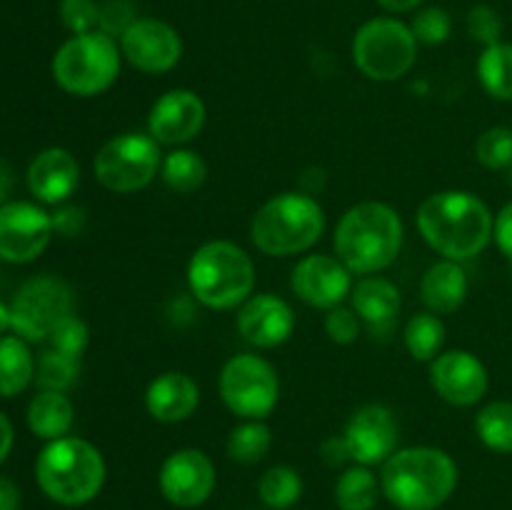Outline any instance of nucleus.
Instances as JSON below:
<instances>
[{"label": "nucleus", "mask_w": 512, "mask_h": 510, "mask_svg": "<svg viewBox=\"0 0 512 510\" xmlns=\"http://www.w3.org/2000/svg\"><path fill=\"white\" fill-rule=\"evenodd\" d=\"M493 238L495 243H498L500 253H503L512 263V200L503 210H500L498 218H495Z\"/></svg>", "instance_id": "obj_42"}, {"label": "nucleus", "mask_w": 512, "mask_h": 510, "mask_svg": "<svg viewBox=\"0 0 512 510\" xmlns=\"http://www.w3.org/2000/svg\"><path fill=\"white\" fill-rule=\"evenodd\" d=\"M430 385L445 403L468 408L488 393V370L470 350H445L430 360Z\"/></svg>", "instance_id": "obj_17"}, {"label": "nucleus", "mask_w": 512, "mask_h": 510, "mask_svg": "<svg viewBox=\"0 0 512 510\" xmlns=\"http://www.w3.org/2000/svg\"><path fill=\"white\" fill-rule=\"evenodd\" d=\"M10 190H13V170H10V165L0 158V205L8 203Z\"/></svg>", "instance_id": "obj_47"}, {"label": "nucleus", "mask_w": 512, "mask_h": 510, "mask_svg": "<svg viewBox=\"0 0 512 510\" xmlns=\"http://www.w3.org/2000/svg\"><path fill=\"white\" fill-rule=\"evenodd\" d=\"M350 303H353V310L358 313V318L365 320L370 328L388 330L400 310V290L388 278L368 275L358 285H353V290H350Z\"/></svg>", "instance_id": "obj_23"}, {"label": "nucleus", "mask_w": 512, "mask_h": 510, "mask_svg": "<svg viewBox=\"0 0 512 510\" xmlns=\"http://www.w3.org/2000/svg\"><path fill=\"white\" fill-rule=\"evenodd\" d=\"M13 440H15L13 423H10L8 415L0 410V463H3V460L10 455V450H13Z\"/></svg>", "instance_id": "obj_45"}, {"label": "nucleus", "mask_w": 512, "mask_h": 510, "mask_svg": "<svg viewBox=\"0 0 512 510\" xmlns=\"http://www.w3.org/2000/svg\"><path fill=\"white\" fill-rule=\"evenodd\" d=\"M238 333L255 348H278L295 330V313L273 293L250 295L238 310Z\"/></svg>", "instance_id": "obj_19"}, {"label": "nucleus", "mask_w": 512, "mask_h": 510, "mask_svg": "<svg viewBox=\"0 0 512 510\" xmlns=\"http://www.w3.org/2000/svg\"><path fill=\"white\" fill-rule=\"evenodd\" d=\"M120 53L140 73L163 75L183 58V38L165 20L138 18L120 38Z\"/></svg>", "instance_id": "obj_13"}, {"label": "nucleus", "mask_w": 512, "mask_h": 510, "mask_svg": "<svg viewBox=\"0 0 512 510\" xmlns=\"http://www.w3.org/2000/svg\"><path fill=\"white\" fill-rule=\"evenodd\" d=\"M120 58V45L100 30L73 35L55 50L53 78L65 93L93 98L118 80Z\"/></svg>", "instance_id": "obj_7"}, {"label": "nucleus", "mask_w": 512, "mask_h": 510, "mask_svg": "<svg viewBox=\"0 0 512 510\" xmlns=\"http://www.w3.org/2000/svg\"><path fill=\"white\" fill-rule=\"evenodd\" d=\"M458 488V465L445 450L418 445L383 463L380 490L400 510H435Z\"/></svg>", "instance_id": "obj_2"}, {"label": "nucleus", "mask_w": 512, "mask_h": 510, "mask_svg": "<svg viewBox=\"0 0 512 510\" xmlns=\"http://www.w3.org/2000/svg\"><path fill=\"white\" fill-rule=\"evenodd\" d=\"M225 408L243 420H263L275 410L280 380L273 365L255 353L233 355L218 375Z\"/></svg>", "instance_id": "obj_10"}, {"label": "nucleus", "mask_w": 512, "mask_h": 510, "mask_svg": "<svg viewBox=\"0 0 512 510\" xmlns=\"http://www.w3.org/2000/svg\"><path fill=\"white\" fill-rule=\"evenodd\" d=\"M10 328V308L5 303H0V335Z\"/></svg>", "instance_id": "obj_48"}, {"label": "nucleus", "mask_w": 512, "mask_h": 510, "mask_svg": "<svg viewBox=\"0 0 512 510\" xmlns=\"http://www.w3.org/2000/svg\"><path fill=\"white\" fill-rule=\"evenodd\" d=\"M205 103L188 88L160 95L148 113V135L160 145H183L198 138L205 125Z\"/></svg>", "instance_id": "obj_18"}, {"label": "nucleus", "mask_w": 512, "mask_h": 510, "mask_svg": "<svg viewBox=\"0 0 512 510\" xmlns=\"http://www.w3.org/2000/svg\"><path fill=\"white\" fill-rule=\"evenodd\" d=\"M103 453L83 438L48 440L35 460V480L53 503L85 505L105 485Z\"/></svg>", "instance_id": "obj_4"}, {"label": "nucleus", "mask_w": 512, "mask_h": 510, "mask_svg": "<svg viewBox=\"0 0 512 510\" xmlns=\"http://www.w3.org/2000/svg\"><path fill=\"white\" fill-rule=\"evenodd\" d=\"M20 508V488L10 478L0 475V510Z\"/></svg>", "instance_id": "obj_44"}, {"label": "nucleus", "mask_w": 512, "mask_h": 510, "mask_svg": "<svg viewBox=\"0 0 512 510\" xmlns=\"http://www.w3.org/2000/svg\"><path fill=\"white\" fill-rule=\"evenodd\" d=\"M25 420H28V428L33 435H38L43 440H58L65 438L70 433V428H73L75 410L65 393H58V390H40L28 403Z\"/></svg>", "instance_id": "obj_24"}, {"label": "nucleus", "mask_w": 512, "mask_h": 510, "mask_svg": "<svg viewBox=\"0 0 512 510\" xmlns=\"http://www.w3.org/2000/svg\"><path fill=\"white\" fill-rule=\"evenodd\" d=\"M350 270L333 255H305L290 273V288L310 308H338L353 290Z\"/></svg>", "instance_id": "obj_16"}, {"label": "nucleus", "mask_w": 512, "mask_h": 510, "mask_svg": "<svg viewBox=\"0 0 512 510\" xmlns=\"http://www.w3.org/2000/svg\"><path fill=\"white\" fill-rule=\"evenodd\" d=\"M350 458L358 465L385 463L398 450L400 428L393 410L383 403H370L350 415L343 433Z\"/></svg>", "instance_id": "obj_15"}, {"label": "nucleus", "mask_w": 512, "mask_h": 510, "mask_svg": "<svg viewBox=\"0 0 512 510\" xmlns=\"http://www.w3.org/2000/svg\"><path fill=\"white\" fill-rule=\"evenodd\" d=\"M53 238V220L35 203L8 200L0 205V260L33 263Z\"/></svg>", "instance_id": "obj_12"}, {"label": "nucleus", "mask_w": 512, "mask_h": 510, "mask_svg": "<svg viewBox=\"0 0 512 510\" xmlns=\"http://www.w3.org/2000/svg\"><path fill=\"white\" fill-rule=\"evenodd\" d=\"M465 28H468L470 38L483 43L485 48L493 43H500V33H503V20L495 13L490 5H475L470 8L468 18H465Z\"/></svg>", "instance_id": "obj_39"}, {"label": "nucleus", "mask_w": 512, "mask_h": 510, "mask_svg": "<svg viewBox=\"0 0 512 510\" xmlns=\"http://www.w3.org/2000/svg\"><path fill=\"white\" fill-rule=\"evenodd\" d=\"M160 178H163V183L173 193L190 195L198 188H203L205 178H208V165H205V160L195 150L178 148L163 158Z\"/></svg>", "instance_id": "obj_26"}, {"label": "nucleus", "mask_w": 512, "mask_h": 510, "mask_svg": "<svg viewBox=\"0 0 512 510\" xmlns=\"http://www.w3.org/2000/svg\"><path fill=\"white\" fill-rule=\"evenodd\" d=\"M475 155L480 163L490 170H505L512 165V130L510 128H488L475 143Z\"/></svg>", "instance_id": "obj_34"}, {"label": "nucleus", "mask_w": 512, "mask_h": 510, "mask_svg": "<svg viewBox=\"0 0 512 510\" xmlns=\"http://www.w3.org/2000/svg\"><path fill=\"white\" fill-rule=\"evenodd\" d=\"M415 40L423 45H440L450 38L453 33V20H450L448 10L438 8V5H430V8H420L413 15V23H410Z\"/></svg>", "instance_id": "obj_35"}, {"label": "nucleus", "mask_w": 512, "mask_h": 510, "mask_svg": "<svg viewBox=\"0 0 512 510\" xmlns=\"http://www.w3.org/2000/svg\"><path fill=\"white\" fill-rule=\"evenodd\" d=\"M420 298L435 315L455 313L468 298V275L455 260H438L420 280Z\"/></svg>", "instance_id": "obj_22"}, {"label": "nucleus", "mask_w": 512, "mask_h": 510, "mask_svg": "<svg viewBox=\"0 0 512 510\" xmlns=\"http://www.w3.org/2000/svg\"><path fill=\"white\" fill-rule=\"evenodd\" d=\"M50 220H53V233L63 235V238H75L85 228V210L78 205H60L55 213H50Z\"/></svg>", "instance_id": "obj_41"}, {"label": "nucleus", "mask_w": 512, "mask_h": 510, "mask_svg": "<svg viewBox=\"0 0 512 510\" xmlns=\"http://www.w3.org/2000/svg\"><path fill=\"white\" fill-rule=\"evenodd\" d=\"M80 183V165L65 148H45L28 168V190L48 205H60L75 193Z\"/></svg>", "instance_id": "obj_20"}, {"label": "nucleus", "mask_w": 512, "mask_h": 510, "mask_svg": "<svg viewBox=\"0 0 512 510\" xmlns=\"http://www.w3.org/2000/svg\"><path fill=\"white\" fill-rule=\"evenodd\" d=\"M215 465L203 450L180 448L163 460L158 473L160 493L178 508H198L215 490Z\"/></svg>", "instance_id": "obj_14"}, {"label": "nucleus", "mask_w": 512, "mask_h": 510, "mask_svg": "<svg viewBox=\"0 0 512 510\" xmlns=\"http://www.w3.org/2000/svg\"><path fill=\"white\" fill-rule=\"evenodd\" d=\"M418 58V40L398 18H373L353 35V63L378 83H393L410 73Z\"/></svg>", "instance_id": "obj_8"}, {"label": "nucleus", "mask_w": 512, "mask_h": 510, "mask_svg": "<svg viewBox=\"0 0 512 510\" xmlns=\"http://www.w3.org/2000/svg\"><path fill=\"white\" fill-rule=\"evenodd\" d=\"M333 245L350 273H380L400 255L403 220L388 203L365 200L345 210L335 225Z\"/></svg>", "instance_id": "obj_3"}, {"label": "nucleus", "mask_w": 512, "mask_h": 510, "mask_svg": "<svg viewBox=\"0 0 512 510\" xmlns=\"http://www.w3.org/2000/svg\"><path fill=\"white\" fill-rule=\"evenodd\" d=\"M138 20L133 0H103L100 3L98 30L110 38H123L125 30Z\"/></svg>", "instance_id": "obj_38"}, {"label": "nucleus", "mask_w": 512, "mask_h": 510, "mask_svg": "<svg viewBox=\"0 0 512 510\" xmlns=\"http://www.w3.org/2000/svg\"><path fill=\"white\" fill-rule=\"evenodd\" d=\"M378 493L380 483L368 465H353L335 483V503L340 510H373Z\"/></svg>", "instance_id": "obj_27"}, {"label": "nucleus", "mask_w": 512, "mask_h": 510, "mask_svg": "<svg viewBox=\"0 0 512 510\" xmlns=\"http://www.w3.org/2000/svg\"><path fill=\"white\" fill-rule=\"evenodd\" d=\"M73 313V288L55 275L25 280L10 303V328L28 343L48 340L55 325Z\"/></svg>", "instance_id": "obj_11"}, {"label": "nucleus", "mask_w": 512, "mask_h": 510, "mask_svg": "<svg viewBox=\"0 0 512 510\" xmlns=\"http://www.w3.org/2000/svg\"><path fill=\"white\" fill-rule=\"evenodd\" d=\"M60 20L73 35L93 33L98 30L100 3L98 0H60Z\"/></svg>", "instance_id": "obj_37"}, {"label": "nucleus", "mask_w": 512, "mask_h": 510, "mask_svg": "<svg viewBox=\"0 0 512 510\" xmlns=\"http://www.w3.org/2000/svg\"><path fill=\"white\" fill-rule=\"evenodd\" d=\"M425 0H378V5L388 13H410V10H418Z\"/></svg>", "instance_id": "obj_46"}, {"label": "nucleus", "mask_w": 512, "mask_h": 510, "mask_svg": "<svg viewBox=\"0 0 512 510\" xmlns=\"http://www.w3.org/2000/svg\"><path fill=\"white\" fill-rule=\"evenodd\" d=\"M48 340H50V348L80 358V355H83V350L88 348V343H90V330H88V325H85V320H80L78 315L70 313V315H65L58 325H55L53 333L48 335Z\"/></svg>", "instance_id": "obj_36"}, {"label": "nucleus", "mask_w": 512, "mask_h": 510, "mask_svg": "<svg viewBox=\"0 0 512 510\" xmlns=\"http://www.w3.org/2000/svg\"><path fill=\"white\" fill-rule=\"evenodd\" d=\"M320 458L325 460V465H330V468H338V465H345L350 458V450H348V443H345L343 435H333V438L325 440L323 445H320Z\"/></svg>", "instance_id": "obj_43"}, {"label": "nucleus", "mask_w": 512, "mask_h": 510, "mask_svg": "<svg viewBox=\"0 0 512 510\" xmlns=\"http://www.w3.org/2000/svg\"><path fill=\"white\" fill-rule=\"evenodd\" d=\"M200 388L188 373L168 370L145 390V408L158 423H183L198 410Z\"/></svg>", "instance_id": "obj_21"}, {"label": "nucleus", "mask_w": 512, "mask_h": 510, "mask_svg": "<svg viewBox=\"0 0 512 510\" xmlns=\"http://www.w3.org/2000/svg\"><path fill=\"white\" fill-rule=\"evenodd\" d=\"M190 293L210 310H230L253 295L255 265L240 245L210 240L200 245L188 263Z\"/></svg>", "instance_id": "obj_5"}, {"label": "nucleus", "mask_w": 512, "mask_h": 510, "mask_svg": "<svg viewBox=\"0 0 512 510\" xmlns=\"http://www.w3.org/2000/svg\"><path fill=\"white\" fill-rule=\"evenodd\" d=\"M258 495L268 508L288 510L303 495V480H300L298 470H293L290 465H273L260 478Z\"/></svg>", "instance_id": "obj_32"}, {"label": "nucleus", "mask_w": 512, "mask_h": 510, "mask_svg": "<svg viewBox=\"0 0 512 510\" xmlns=\"http://www.w3.org/2000/svg\"><path fill=\"white\" fill-rule=\"evenodd\" d=\"M80 375V358L68 353H60V350L48 348L45 353H40L38 363H35V383L40 385V390H65L73 388L78 383Z\"/></svg>", "instance_id": "obj_33"}, {"label": "nucleus", "mask_w": 512, "mask_h": 510, "mask_svg": "<svg viewBox=\"0 0 512 510\" xmlns=\"http://www.w3.org/2000/svg\"><path fill=\"white\" fill-rule=\"evenodd\" d=\"M35 380V358L28 340L0 335V398H15Z\"/></svg>", "instance_id": "obj_25"}, {"label": "nucleus", "mask_w": 512, "mask_h": 510, "mask_svg": "<svg viewBox=\"0 0 512 510\" xmlns=\"http://www.w3.org/2000/svg\"><path fill=\"white\" fill-rule=\"evenodd\" d=\"M270 445H273V433L263 420H243L228 435V455L243 465L260 463L270 453Z\"/></svg>", "instance_id": "obj_31"}, {"label": "nucleus", "mask_w": 512, "mask_h": 510, "mask_svg": "<svg viewBox=\"0 0 512 510\" xmlns=\"http://www.w3.org/2000/svg\"><path fill=\"white\" fill-rule=\"evenodd\" d=\"M403 340L408 353L415 360L438 358L445 343V325L435 313H415L403 330Z\"/></svg>", "instance_id": "obj_30"}, {"label": "nucleus", "mask_w": 512, "mask_h": 510, "mask_svg": "<svg viewBox=\"0 0 512 510\" xmlns=\"http://www.w3.org/2000/svg\"><path fill=\"white\" fill-rule=\"evenodd\" d=\"M495 218L488 205L468 190H440L418 208V230L443 258L463 263L493 240Z\"/></svg>", "instance_id": "obj_1"}, {"label": "nucleus", "mask_w": 512, "mask_h": 510, "mask_svg": "<svg viewBox=\"0 0 512 510\" xmlns=\"http://www.w3.org/2000/svg\"><path fill=\"white\" fill-rule=\"evenodd\" d=\"M508 180H510V185H512V165L508 168Z\"/></svg>", "instance_id": "obj_49"}, {"label": "nucleus", "mask_w": 512, "mask_h": 510, "mask_svg": "<svg viewBox=\"0 0 512 510\" xmlns=\"http://www.w3.org/2000/svg\"><path fill=\"white\" fill-rule=\"evenodd\" d=\"M475 433L493 453H512V403L495 400L488 403L475 418Z\"/></svg>", "instance_id": "obj_29"}, {"label": "nucleus", "mask_w": 512, "mask_h": 510, "mask_svg": "<svg viewBox=\"0 0 512 510\" xmlns=\"http://www.w3.org/2000/svg\"><path fill=\"white\" fill-rule=\"evenodd\" d=\"M325 333L335 345H350L360 335V318L353 308H330L325 315Z\"/></svg>", "instance_id": "obj_40"}, {"label": "nucleus", "mask_w": 512, "mask_h": 510, "mask_svg": "<svg viewBox=\"0 0 512 510\" xmlns=\"http://www.w3.org/2000/svg\"><path fill=\"white\" fill-rule=\"evenodd\" d=\"M163 165L160 143L145 133H120L98 150L95 180L110 193H138L153 183Z\"/></svg>", "instance_id": "obj_9"}, {"label": "nucleus", "mask_w": 512, "mask_h": 510, "mask_svg": "<svg viewBox=\"0 0 512 510\" xmlns=\"http://www.w3.org/2000/svg\"><path fill=\"white\" fill-rule=\"evenodd\" d=\"M478 78L485 93L498 100H512V45L493 43L480 53Z\"/></svg>", "instance_id": "obj_28"}, {"label": "nucleus", "mask_w": 512, "mask_h": 510, "mask_svg": "<svg viewBox=\"0 0 512 510\" xmlns=\"http://www.w3.org/2000/svg\"><path fill=\"white\" fill-rule=\"evenodd\" d=\"M325 213L308 193H280L255 213L250 238L255 248L273 258L305 253L320 240Z\"/></svg>", "instance_id": "obj_6"}]
</instances>
